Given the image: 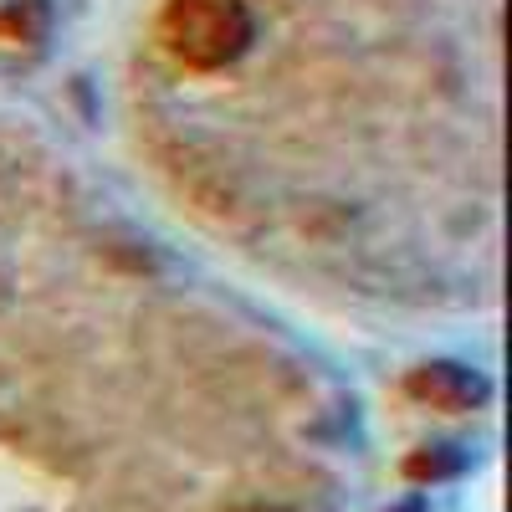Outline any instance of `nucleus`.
<instances>
[{
    "mask_svg": "<svg viewBox=\"0 0 512 512\" xmlns=\"http://www.w3.org/2000/svg\"><path fill=\"white\" fill-rule=\"evenodd\" d=\"M456 466H461L456 456H436V451H420V456H410V461H405V472H410V477H441V472H456Z\"/></svg>",
    "mask_w": 512,
    "mask_h": 512,
    "instance_id": "3",
    "label": "nucleus"
},
{
    "mask_svg": "<svg viewBox=\"0 0 512 512\" xmlns=\"http://www.w3.org/2000/svg\"><path fill=\"white\" fill-rule=\"evenodd\" d=\"M256 36L246 0H164L159 41L164 52L190 72H221L231 67Z\"/></svg>",
    "mask_w": 512,
    "mask_h": 512,
    "instance_id": "1",
    "label": "nucleus"
},
{
    "mask_svg": "<svg viewBox=\"0 0 512 512\" xmlns=\"http://www.w3.org/2000/svg\"><path fill=\"white\" fill-rule=\"evenodd\" d=\"M405 395L420 400V405H431V410H477L487 405L492 395V384L482 369L472 364H451V359H431V364H415L405 374Z\"/></svg>",
    "mask_w": 512,
    "mask_h": 512,
    "instance_id": "2",
    "label": "nucleus"
},
{
    "mask_svg": "<svg viewBox=\"0 0 512 512\" xmlns=\"http://www.w3.org/2000/svg\"><path fill=\"white\" fill-rule=\"evenodd\" d=\"M226 512H287V507H272V502H246V507H226Z\"/></svg>",
    "mask_w": 512,
    "mask_h": 512,
    "instance_id": "4",
    "label": "nucleus"
}]
</instances>
